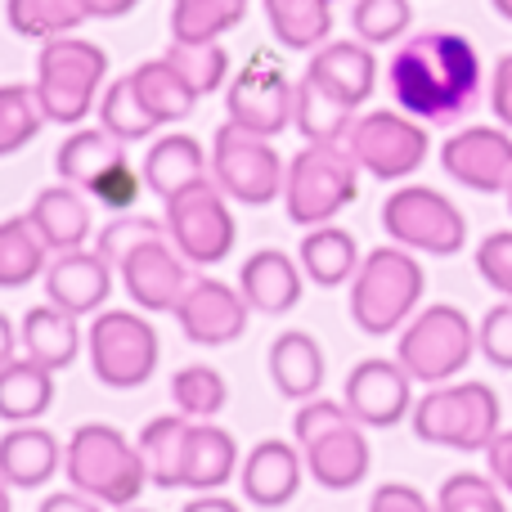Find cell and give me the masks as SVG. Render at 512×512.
<instances>
[{
	"instance_id": "cell-1",
	"label": "cell",
	"mask_w": 512,
	"mask_h": 512,
	"mask_svg": "<svg viewBox=\"0 0 512 512\" xmlns=\"http://www.w3.org/2000/svg\"><path fill=\"white\" fill-rule=\"evenodd\" d=\"M387 81L414 122H459L481 95V54L459 32H418L391 54Z\"/></svg>"
},
{
	"instance_id": "cell-2",
	"label": "cell",
	"mask_w": 512,
	"mask_h": 512,
	"mask_svg": "<svg viewBox=\"0 0 512 512\" xmlns=\"http://www.w3.org/2000/svg\"><path fill=\"white\" fill-rule=\"evenodd\" d=\"M99 252L117 270L126 297L153 315H176L180 297L189 292V261L171 243L167 221L149 216H117L99 230Z\"/></svg>"
},
{
	"instance_id": "cell-3",
	"label": "cell",
	"mask_w": 512,
	"mask_h": 512,
	"mask_svg": "<svg viewBox=\"0 0 512 512\" xmlns=\"http://www.w3.org/2000/svg\"><path fill=\"white\" fill-rule=\"evenodd\" d=\"M63 472L72 490L99 499L104 508H135L140 490L149 486L140 445L126 441V432L108 423H81L63 450Z\"/></svg>"
},
{
	"instance_id": "cell-4",
	"label": "cell",
	"mask_w": 512,
	"mask_h": 512,
	"mask_svg": "<svg viewBox=\"0 0 512 512\" xmlns=\"http://www.w3.org/2000/svg\"><path fill=\"white\" fill-rule=\"evenodd\" d=\"M427 274L414 261L409 248H373L360 261L351 279V319L360 333L369 337H387L400 333L409 319L418 315V301H423Z\"/></svg>"
},
{
	"instance_id": "cell-5",
	"label": "cell",
	"mask_w": 512,
	"mask_h": 512,
	"mask_svg": "<svg viewBox=\"0 0 512 512\" xmlns=\"http://www.w3.org/2000/svg\"><path fill=\"white\" fill-rule=\"evenodd\" d=\"M297 432V450L306 459V472L315 486L324 490H355L369 477V441H364V423H355L351 409L333 405V400H306L292 423Z\"/></svg>"
},
{
	"instance_id": "cell-6",
	"label": "cell",
	"mask_w": 512,
	"mask_h": 512,
	"mask_svg": "<svg viewBox=\"0 0 512 512\" xmlns=\"http://www.w3.org/2000/svg\"><path fill=\"white\" fill-rule=\"evenodd\" d=\"M409 423L418 441L477 454L490 450V441L504 432V409L486 382H441L423 400H414Z\"/></svg>"
},
{
	"instance_id": "cell-7",
	"label": "cell",
	"mask_w": 512,
	"mask_h": 512,
	"mask_svg": "<svg viewBox=\"0 0 512 512\" xmlns=\"http://www.w3.org/2000/svg\"><path fill=\"white\" fill-rule=\"evenodd\" d=\"M360 198V162L351 158L346 144H306L297 158L288 162V180H283V212L292 225L319 230L328 225L342 207Z\"/></svg>"
},
{
	"instance_id": "cell-8",
	"label": "cell",
	"mask_w": 512,
	"mask_h": 512,
	"mask_svg": "<svg viewBox=\"0 0 512 512\" xmlns=\"http://www.w3.org/2000/svg\"><path fill=\"white\" fill-rule=\"evenodd\" d=\"M104 72H108V54L95 41H81V36L45 41L41 59H36V99L45 108V122L59 126L86 122Z\"/></svg>"
},
{
	"instance_id": "cell-9",
	"label": "cell",
	"mask_w": 512,
	"mask_h": 512,
	"mask_svg": "<svg viewBox=\"0 0 512 512\" xmlns=\"http://www.w3.org/2000/svg\"><path fill=\"white\" fill-rule=\"evenodd\" d=\"M477 355V328L459 306H427L405 324L396 346V360L414 382L441 387V382L459 378Z\"/></svg>"
},
{
	"instance_id": "cell-10",
	"label": "cell",
	"mask_w": 512,
	"mask_h": 512,
	"mask_svg": "<svg viewBox=\"0 0 512 512\" xmlns=\"http://www.w3.org/2000/svg\"><path fill=\"white\" fill-rule=\"evenodd\" d=\"M90 346V369L104 387L131 391L144 387L158 369V333L149 319H140L135 310H99L95 324L86 328Z\"/></svg>"
},
{
	"instance_id": "cell-11",
	"label": "cell",
	"mask_w": 512,
	"mask_h": 512,
	"mask_svg": "<svg viewBox=\"0 0 512 512\" xmlns=\"http://www.w3.org/2000/svg\"><path fill=\"white\" fill-rule=\"evenodd\" d=\"M382 230L409 252H427V256H454L468 243V221L463 212L427 185H405L391 189L382 203Z\"/></svg>"
},
{
	"instance_id": "cell-12",
	"label": "cell",
	"mask_w": 512,
	"mask_h": 512,
	"mask_svg": "<svg viewBox=\"0 0 512 512\" xmlns=\"http://www.w3.org/2000/svg\"><path fill=\"white\" fill-rule=\"evenodd\" d=\"M212 180L234 203L265 207L283 194L288 167L279 162V153H274V144L265 135H252L243 126L225 122L212 140Z\"/></svg>"
},
{
	"instance_id": "cell-13",
	"label": "cell",
	"mask_w": 512,
	"mask_h": 512,
	"mask_svg": "<svg viewBox=\"0 0 512 512\" xmlns=\"http://www.w3.org/2000/svg\"><path fill=\"white\" fill-rule=\"evenodd\" d=\"M167 234L180 248L189 265H216L234 252V216L225 203L216 180H198V185L180 189L176 198H167Z\"/></svg>"
},
{
	"instance_id": "cell-14",
	"label": "cell",
	"mask_w": 512,
	"mask_h": 512,
	"mask_svg": "<svg viewBox=\"0 0 512 512\" xmlns=\"http://www.w3.org/2000/svg\"><path fill=\"white\" fill-rule=\"evenodd\" d=\"M342 144L351 149V158L360 162V171H369L373 180L414 176L427 162V149H432L423 122H414L409 113H387V108L355 117L351 135H346Z\"/></svg>"
},
{
	"instance_id": "cell-15",
	"label": "cell",
	"mask_w": 512,
	"mask_h": 512,
	"mask_svg": "<svg viewBox=\"0 0 512 512\" xmlns=\"http://www.w3.org/2000/svg\"><path fill=\"white\" fill-rule=\"evenodd\" d=\"M225 108H230V122L243 126L252 135H279L288 131L292 108H297V86L288 81L283 63L274 54H252L243 63V72L230 81V95H225Z\"/></svg>"
},
{
	"instance_id": "cell-16",
	"label": "cell",
	"mask_w": 512,
	"mask_h": 512,
	"mask_svg": "<svg viewBox=\"0 0 512 512\" xmlns=\"http://www.w3.org/2000/svg\"><path fill=\"white\" fill-rule=\"evenodd\" d=\"M441 167L450 180L477 194H508L512 135L508 126H463L441 144Z\"/></svg>"
},
{
	"instance_id": "cell-17",
	"label": "cell",
	"mask_w": 512,
	"mask_h": 512,
	"mask_svg": "<svg viewBox=\"0 0 512 512\" xmlns=\"http://www.w3.org/2000/svg\"><path fill=\"white\" fill-rule=\"evenodd\" d=\"M342 405L364 427H396L414 414V378L405 373L400 360L369 355V360H360L346 373Z\"/></svg>"
},
{
	"instance_id": "cell-18",
	"label": "cell",
	"mask_w": 512,
	"mask_h": 512,
	"mask_svg": "<svg viewBox=\"0 0 512 512\" xmlns=\"http://www.w3.org/2000/svg\"><path fill=\"white\" fill-rule=\"evenodd\" d=\"M248 310L239 288L221 279H194L176 306V324L194 346H230L248 328Z\"/></svg>"
},
{
	"instance_id": "cell-19",
	"label": "cell",
	"mask_w": 512,
	"mask_h": 512,
	"mask_svg": "<svg viewBox=\"0 0 512 512\" xmlns=\"http://www.w3.org/2000/svg\"><path fill=\"white\" fill-rule=\"evenodd\" d=\"M113 265L104 261V252H59L45 265V297L50 306L68 310V315H99L113 292Z\"/></svg>"
},
{
	"instance_id": "cell-20",
	"label": "cell",
	"mask_w": 512,
	"mask_h": 512,
	"mask_svg": "<svg viewBox=\"0 0 512 512\" xmlns=\"http://www.w3.org/2000/svg\"><path fill=\"white\" fill-rule=\"evenodd\" d=\"M301 472H306V459H301L297 445L279 441H256L243 459V472H239V486H243V499L256 508H283L297 499L301 490Z\"/></svg>"
},
{
	"instance_id": "cell-21",
	"label": "cell",
	"mask_w": 512,
	"mask_h": 512,
	"mask_svg": "<svg viewBox=\"0 0 512 512\" xmlns=\"http://www.w3.org/2000/svg\"><path fill=\"white\" fill-rule=\"evenodd\" d=\"M59 463H63L59 436L45 432V427L18 423L0 436V477H5V486L36 490L59 472Z\"/></svg>"
},
{
	"instance_id": "cell-22",
	"label": "cell",
	"mask_w": 512,
	"mask_h": 512,
	"mask_svg": "<svg viewBox=\"0 0 512 512\" xmlns=\"http://www.w3.org/2000/svg\"><path fill=\"white\" fill-rule=\"evenodd\" d=\"M301 274L292 256H283L279 248H261L243 261L239 270V292L252 310L261 315H283L301 301Z\"/></svg>"
},
{
	"instance_id": "cell-23",
	"label": "cell",
	"mask_w": 512,
	"mask_h": 512,
	"mask_svg": "<svg viewBox=\"0 0 512 512\" xmlns=\"http://www.w3.org/2000/svg\"><path fill=\"white\" fill-rule=\"evenodd\" d=\"M310 77H319L337 99H346L351 108H360L364 99L378 86V59L364 41H333L319 45L315 59H310Z\"/></svg>"
},
{
	"instance_id": "cell-24",
	"label": "cell",
	"mask_w": 512,
	"mask_h": 512,
	"mask_svg": "<svg viewBox=\"0 0 512 512\" xmlns=\"http://www.w3.org/2000/svg\"><path fill=\"white\" fill-rule=\"evenodd\" d=\"M27 216H32V225L41 230L45 248H50L54 256L86 248L90 230H95V225H90V203L81 198V189H72V185L41 189Z\"/></svg>"
},
{
	"instance_id": "cell-25",
	"label": "cell",
	"mask_w": 512,
	"mask_h": 512,
	"mask_svg": "<svg viewBox=\"0 0 512 512\" xmlns=\"http://www.w3.org/2000/svg\"><path fill=\"white\" fill-rule=\"evenodd\" d=\"M18 337H23V355H32L36 364H45V369H68L72 360H77L81 351V328H77V315H68V310L59 306H32L23 315V324H18Z\"/></svg>"
},
{
	"instance_id": "cell-26",
	"label": "cell",
	"mask_w": 512,
	"mask_h": 512,
	"mask_svg": "<svg viewBox=\"0 0 512 512\" xmlns=\"http://www.w3.org/2000/svg\"><path fill=\"white\" fill-rule=\"evenodd\" d=\"M270 378L279 387V396L288 400H315V391L324 387V351L310 333L292 328L279 333L270 346Z\"/></svg>"
},
{
	"instance_id": "cell-27",
	"label": "cell",
	"mask_w": 512,
	"mask_h": 512,
	"mask_svg": "<svg viewBox=\"0 0 512 512\" xmlns=\"http://www.w3.org/2000/svg\"><path fill=\"white\" fill-rule=\"evenodd\" d=\"M198 418L185 414H162L153 418L149 427L140 432V454H144V468H149V481L158 490H176L185 486V454H189V436H194Z\"/></svg>"
},
{
	"instance_id": "cell-28",
	"label": "cell",
	"mask_w": 512,
	"mask_h": 512,
	"mask_svg": "<svg viewBox=\"0 0 512 512\" xmlns=\"http://www.w3.org/2000/svg\"><path fill=\"white\" fill-rule=\"evenodd\" d=\"M198 180H207V153L194 135H162L149 149V158H144V185H149L162 203L176 198L180 189L198 185Z\"/></svg>"
},
{
	"instance_id": "cell-29",
	"label": "cell",
	"mask_w": 512,
	"mask_h": 512,
	"mask_svg": "<svg viewBox=\"0 0 512 512\" xmlns=\"http://www.w3.org/2000/svg\"><path fill=\"white\" fill-rule=\"evenodd\" d=\"M54 405V369L36 364L32 355H18L0 369V418L9 427L36 423Z\"/></svg>"
},
{
	"instance_id": "cell-30",
	"label": "cell",
	"mask_w": 512,
	"mask_h": 512,
	"mask_svg": "<svg viewBox=\"0 0 512 512\" xmlns=\"http://www.w3.org/2000/svg\"><path fill=\"white\" fill-rule=\"evenodd\" d=\"M351 117L355 108L346 99H337L333 90L319 77H301L297 81V108H292V126L306 135V144H342L351 135Z\"/></svg>"
},
{
	"instance_id": "cell-31",
	"label": "cell",
	"mask_w": 512,
	"mask_h": 512,
	"mask_svg": "<svg viewBox=\"0 0 512 512\" xmlns=\"http://www.w3.org/2000/svg\"><path fill=\"white\" fill-rule=\"evenodd\" d=\"M234 472H239V445H234V436L216 423H194L189 454H185V486L198 490V495H212L225 481H234Z\"/></svg>"
},
{
	"instance_id": "cell-32",
	"label": "cell",
	"mask_w": 512,
	"mask_h": 512,
	"mask_svg": "<svg viewBox=\"0 0 512 512\" xmlns=\"http://www.w3.org/2000/svg\"><path fill=\"white\" fill-rule=\"evenodd\" d=\"M122 158H126L122 140L108 135L104 126H99V131H72L68 140L54 149V171H59L63 185L90 189L108 167H113V162H122Z\"/></svg>"
},
{
	"instance_id": "cell-33",
	"label": "cell",
	"mask_w": 512,
	"mask_h": 512,
	"mask_svg": "<svg viewBox=\"0 0 512 512\" xmlns=\"http://www.w3.org/2000/svg\"><path fill=\"white\" fill-rule=\"evenodd\" d=\"M301 270H306L310 283H319V288H337V283L355 279V270H360V243H355V234H346L342 225H319V230H310L306 239H301Z\"/></svg>"
},
{
	"instance_id": "cell-34",
	"label": "cell",
	"mask_w": 512,
	"mask_h": 512,
	"mask_svg": "<svg viewBox=\"0 0 512 512\" xmlns=\"http://www.w3.org/2000/svg\"><path fill=\"white\" fill-rule=\"evenodd\" d=\"M265 18L283 50H315L333 32V0H265Z\"/></svg>"
},
{
	"instance_id": "cell-35",
	"label": "cell",
	"mask_w": 512,
	"mask_h": 512,
	"mask_svg": "<svg viewBox=\"0 0 512 512\" xmlns=\"http://www.w3.org/2000/svg\"><path fill=\"white\" fill-rule=\"evenodd\" d=\"M50 256L54 252L45 248L32 216H9V221H0V288H23V283H32L36 274H45Z\"/></svg>"
},
{
	"instance_id": "cell-36",
	"label": "cell",
	"mask_w": 512,
	"mask_h": 512,
	"mask_svg": "<svg viewBox=\"0 0 512 512\" xmlns=\"http://www.w3.org/2000/svg\"><path fill=\"white\" fill-rule=\"evenodd\" d=\"M131 81H135V90H140L144 108H149V113L158 117V126H167V122H185V117L194 113V104H198V95L189 90V81L180 77V72L171 68L167 59H149V63H140V68L131 72Z\"/></svg>"
},
{
	"instance_id": "cell-37",
	"label": "cell",
	"mask_w": 512,
	"mask_h": 512,
	"mask_svg": "<svg viewBox=\"0 0 512 512\" xmlns=\"http://www.w3.org/2000/svg\"><path fill=\"white\" fill-rule=\"evenodd\" d=\"M9 27L32 41H54V36H72V27L86 23V0H9L5 5Z\"/></svg>"
},
{
	"instance_id": "cell-38",
	"label": "cell",
	"mask_w": 512,
	"mask_h": 512,
	"mask_svg": "<svg viewBox=\"0 0 512 512\" xmlns=\"http://www.w3.org/2000/svg\"><path fill=\"white\" fill-rule=\"evenodd\" d=\"M248 0H176L171 5V41H216L243 23Z\"/></svg>"
},
{
	"instance_id": "cell-39",
	"label": "cell",
	"mask_w": 512,
	"mask_h": 512,
	"mask_svg": "<svg viewBox=\"0 0 512 512\" xmlns=\"http://www.w3.org/2000/svg\"><path fill=\"white\" fill-rule=\"evenodd\" d=\"M99 126H104L108 135H117L122 144H131V140H149V135L158 131V117L144 108L135 81L122 77V81H113V86L104 90V104H99Z\"/></svg>"
},
{
	"instance_id": "cell-40",
	"label": "cell",
	"mask_w": 512,
	"mask_h": 512,
	"mask_svg": "<svg viewBox=\"0 0 512 512\" xmlns=\"http://www.w3.org/2000/svg\"><path fill=\"white\" fill-rule=\"evenodd\" d=\"M162 59L189 81V90H194L198 99L221 90V81L230 77V54L216 41H171V50L162 54Z\"/></svg>"
},
{
	"instance_id": "cell-41",
	"label": "cell",
	"mask_w": 512,
	"mask_h": 512,
	"mask_svg": "<svg viewBox=\"0 0 512 512\" xmlns=\"http://www.w3.org/2000/svg\"><path fill=\"white\" fill-rule=\"evenodd\" d=\"M171 400L180 405L185 418L212 423L225 409V400H230V387H225V378L216 369H207V364H185V369L171 378Z\"/></svg>"
},
{
	"instance_id": "cell-42",
	"label": "cell",
	"mask_w": 512,
	"mask_h": 512,
	"mask_svg": "<svg viewBox=\"0 0 512 512\" xmlns=\"http://www.w3.org/2000/svg\"><path fill=\"white\" fill-rule=\"evenodd\" d=\"M45 126V108L36 86H0V158L32 144Z\"/></svg>"
},
{
	"instance_id": "cell-43",
	"label": "cell",
	"mask_w": 512,
	"mask_h": 512,
	"mask_svg": "<svg viewBox=\"0 0 512 512\" xmlns=\"http://www.w3.org/2000/svg\"><path fill=\"white\" fill-rule=\"evenodd\" d=\"M414 9L409 0H355L351 9V27L364 45H391L409 32Z\"/></svg>"
},
{
	"instance_id": "cell-44",
	"label": "cell",
	"mask_w": 512,
	"mask_h": 512,
	"mask_svg": "<svg viewBox=\"0 0 512 512\" xmlns=\"http://www.w3.org/2000/svg\"><path fill=\"white\" fill-rule=\"evenodd\" d=\"M436 512H508V504L495 477L454 472V477H445L441 495H436Z\"/></svg>"
},
{
	"instance_id": "cell-45",
	"label": "cell",
	"mask_w": 512,
	"mask_h": 512,
	"mask_svg": "<svg viewBox=\"0 0 512 512\" xmlns=\"http://www.w3.org/2000/svg\"><path fill=\"white\" fill-rule=\"evenodd\" d=\"M144 189H149L144 185V171H135L131 158H122V162H113V167H108L104 176L86 189V194L95 198L99 207H108V212H131L135 198H140Z\"/></svg>"
},
{
	"instance_id": "cell-46",
	"label": "cell",
	"mask_w": 512,
	"mask_h": 512,
	"mask_svg": "<svg viewBox=\"0 0 512 512\" xmlns=\"http://www.w3.org/2000/svg\"><path fill=\"white\" fill-rule=\"evenodd\" d=\"M477 351L495 369H512V301H499L486 310V319L477 324Z\"/></svg>"
},
{
	"instance_id": "cell-47",
	"label": "cell",
	"mask_w": 512,
	"mask_h": 512,
	"mask_svg": "<svg viewBox=\"0 0 512 512\" xmlns=\"http://www.w3.org/2000/svg\"><path fill=\"white\" fill-rule=\"evenodd\" d=\"M477 274L499 292V297L512 301V230H495V234H486V239H481Z\"/></svg>"
},
{
	"instance_id": "cell-48",
	"label": "cell",
	"mask_w": 512,
	"mask_h": 512,
	"mask_svg": "<svg viewBox=\"0 0 512 512\" xmlns=\"http://www.w3.org/2000/svg\"><path fill=\"white\" fill-rule=\"evenodd\" d=\"M369 512H436V504H427L423 490L405 486V481H387V486L373 490Z\"/></svg>"
},
{
	"instance_id": "cell-49",
	"label": "cell",
	"mask_w": 512,
	"mask_h": 512,
	"mask_svg": "<svg viewBox=\"0 0 512 512\" xmlns=\"http://www.w3.org/2000/svg\"><path fill=\"white\" fill-rule=\"evenodd\" d=\"M490 108H495L499 126L512 131V54L495 63V77H490Z\"/></svg>"
},
{
	"instance_id": "cell-50",
	"label": "cell",
	"mask_w": 512,
	"mask_h": 512,
	"mask_svg": "<svg viewBox=\"0 0 512 512\" xmlns=\"http://www.w3.org/2000/svg\"><path fill=\"white\" fill-rule=\"evenodd\" d=\"M486 463H490V477L499 481V490H504V495H512V427H504V432L490 441Z\"/></svg>"
},
{
	"instance_id": "cell-51",
	"label": "cell",
	"mask_w": 512,
	"mask_h": 512,
	"mask_svg": "<svg viewBox=\"0 0 512 512\" xmlns=\"http://www.w3.org/2000/svg\"><path fill=\"white\" fill-rule=\"evenodd\" d=\"M104 504L90 495H81V490H63V495H50L41 504V512H99Z\"/></svg>"
},
{
	"instance_id": "cell-52",
	"label": "cell",
	"mask_w": 512,
	"mask_h": 512,
	"mask_svg": "<svg viewBox=\"0 0 512 512\" xmlns=\"http://www.w3.org/2000/svg\"><path fill=\"white\" fill-rule=\"evenodd\" d=\"M135 5H140V0H86V14L90 18H122V14H131Z\"/></svg>"
},
{
	"instance_id": "cell-53",
	"label": "cell",
	"mask_w": 512,
	"mask_h": 512,
	"mask_svg": "<svg viewBox=\"0 0 512 512\" xmlns=\"http://www.w3.org/2000/svg\"><path fill=\"white\" fill-rule=\"evenodd\" d=\"M180 512H243L234 499H221V495H198V499H189Z\"/></svg>"
},
{
	"instance_id": "cell-54",
	"label": "cell",
	"mask_w": 512,
	"mask_h": 512,
	"mask_svg": "<svg viewBox=\"0 0 512 512\" xmlns=\"http://www.w3.org/2000/svg\"><path fill=\"white\" fill-rule=\"evenodd\" d=\"M18 346H23V337L14 333V324H9V315H0V369H5L9 360H18Z\"/></svg>"
},
{
	"instance_id": "cell-55",
	"label": "cell",
	"mask_w": 512,
	"mask_h": 512,
	"mask_svg": "<svg viewBox=\"0 0 512 512\" xmlns=\"http://www.w3.org/2000/svg\"><path fill=\"white\" fill-rule=\"evenodd\" d=\"M0 512H9V486H5V477H0Z\"/></svg>"
},
{
	"instance_id": "cell-56",
	"label": "cell",
	"mask_w": 512,
	"mask_h": 512,
	"mask_svg": "<svg viewBox=\"0 0 512 512\" xmlns=\"http://www.w3.org/2000/svg\"><path fill=\"white\" fill-rule=\"evenodd\" d=\"M495 9H499V14H504L508 23H512V0H495Z\"/></svg>"
},
{
	"instance_id": "cell-57",
	"label": "cell",
	"mask_w": 512,
	"mask_h": 512,
	"mask_svg": "<svg viewBox=\"0 0 512 512\" xmlns=\"http://www.w3.org/2000/svg\"><path fill=\"white\" fill-rule=\"evenodd\" d=\"M508 212H512V185H508Z\"/></svg>"
},
{
	"instance_id": "cell-58",
	"label": "cell",
	"mask_w": 512,
	"mask_h": 512,
	"mask_svg": "<svg viewBox=\"0 0 512 512\" xmlns=\"http://www.w3.org/2000/svg\"><path fill=\"white\" fill-rule=\"evenodd\" d=\"M122 512H149V508H122Z\"/></svg>"
}]
</instances>
